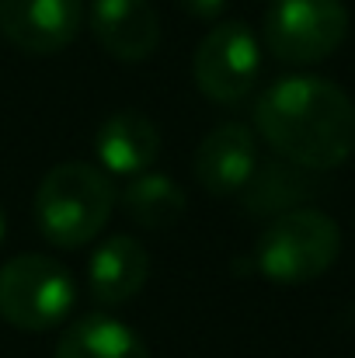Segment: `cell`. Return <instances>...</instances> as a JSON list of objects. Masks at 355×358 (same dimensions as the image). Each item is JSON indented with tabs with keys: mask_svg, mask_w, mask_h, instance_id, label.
<instances>
[{
	"mask_svg": "<svg viewBox=\"0 0 355 358\" xmlns=\"http://www.w3.org/2000/svg\"><path fill=\"white\" fill-rule=\"evenodd\" d=\"M254 129L282 160L331 171L355 150V101L328 77L289 73L258 98Z\"/></svg>",
	"mask_w": 355,
	"mask_h": 358,
	"instance_id": "obj_1",
	"label": "cell"
},
{
	"mask_svg": "<svg viewBox=\"0 0 355 358\" xmlns=\"http://www.w3.org/2000/svg\"><path fill=\"white\" fill-rule=\"evenodd\" d=\"M53 358H150V352L146 341L118 317L84 313L60 334Z\"/></svg>",
	"mask_w": 355,
	"mask_h": 358,
	"instance_id": "obj_13",
	"label": "cell"
},
{
	"mask_svg": "<svg viewBox=\"0 0 355 358\" xmlns=\"http://www.w3.org/2000/svg\"><path fill=\"white\" fill-rule=\"evenodd\" d=\"M84 24V0H0V35L32 56L67 49Z\"/></svg>",
	"mask_w": 355,
	"mask_h": 358,
	"instance_id": "obj_7",
	"label": "cell"
},
{
	"mask_svg": "<svg viewBox=\"0 0 355 358\" xmlns=\"http://www.w3.org/2000/svg\"><path fill=\"white\" fill-rule=\"evenodd\" d=\"M192 77L195 87L216 101L234 108L240 105L258 77H261V45L258 35L244 24V21H220L206 31V38L195 49L192 59Z\"/></svg>",
	"mask_w": 355,
	"mask_h": 358,
	"instance_id": "obj_6",
	"label": "cell"
},
{
	"mask_svg": "<svg viewBox=\"0 0 355 358\" xmlns=\"http://www.w3.org/2000/svg\"><path fill=\"white\" fill-rule=\"evenodd\" d=\"M185 192L167 174H132V181L122 188V209L125 216L143 230H167L185 216Z\"/></svg>",
	"mask_w": 355,
	"mask_h": 358,
	"instance_id": "obj_14",
	"label": "cell"
},
{
	"mask_svg": "<svg viewBox=\"0 0 355 358\" xmlns=\"http://www.w3.org/2000/svg\"><path fill=\"white\" fill-rule=\"evenodd\" d=\"M342 254V230L338 223L310 206L279 213L258 240L254 261L268 282L279 285H303L331 271Z\"/></svg>",
	"mask_w": 355,
	"mask_h": 358,
	"instance_id": "obj_3",
	"label": "cell"
},
{
	"mask_svg": "<svg viewBox=\"0 0 355 358\" xmlns=\"http://www.w3.org/2000/svg\"><path fill=\"white\" fill-rule=\"evenodd\" d=\"M112 206L116 188L109 174L81 160L56 164L35 188L39 234L63 250H77L98 237L112 216Z\"/></svg>",
	"mask_w": 355,
	"mask_h": 358,
	"instance_id": "obj_2",
	"label": "cell"
},
{
	"mask_svg": "<svg viewBox=\"0 0 355 358\" xmlns=\"http://www.w3.org/2000/svg\"><path fill=\"white\" fill-rule=\"evenodd\" d=\"M0 240H4V209H0Z\"/></svg>",
	"mask_w": 355,
	"mask_h": 358,
	"instance_id": "obj_16",
	"label": "cell"
},
{
	"mask_svg": "<svg viewBox=\"0 0 355 358\" xmlns=\"http://www.w3.org/2000/svg\"><path fill=\"white\" fill-rule=\"evenodd\" d=\"M88 24L98 45L122 63H143L160 45V17L150 0H91Z\"/></svg>",
	"mask_w": 355,
	"mask_h": 358,
	"instance_id": "obj_9",
	"label": "cell"
},
{
	"mask_svg": "<svg viewBox=\"0 0 355 358\" xmlns=\"http://www.w3.org/2000/svg\"><path fill=\"white\" fill-rule=\"evenodd\" d=\"M258 167V139L244 122H223L209 129L192 157V174L206 195H240Z\"/></svg>",
	"mask_w": 355,
	"mask_h": 358,
	"instance_id": "obj_8",
	"label": "cell"
},
{
	"mask_svg": "<svg viewBox=\"0 0 355 358\" xmlns=\"http://www.w3.org/2000/svg\"><path fill=\"white\" fill-rule=\"evenodd\" d=\"M240 192H244V209H251L254 216H279V213L300 209L307 199H314L317 178H314V171L279 157V160L254 167V174L247 178V185Z\"/></svg>",
	"mask_w": 355,
	"mask_h": 358,
	"instance_id": "obj_12",
	"label": "cell"
},
{
	"mask_svg": "<svg viewBox=\"0 0 355 358\" xmlns=\"http://www.w3.org/2000/svg\"><path fill=\"white\" fill-rule=\"evenodd\" d=\"M95 153H98L105 174L132 178V174H143L160 157V132L143 112L122 108L102 122Z\"/></svg>",
	"mask_w": 355,
	"mask_h": 358,
	"instance_id": "obj_10",
	"label": "cell"
},
{
	"mask_svg": "<svg viewBox=\"0 0 355 358\" xmlns=\"http://www.w3.org/2000/svg\"><path fill=\"white\" fill-rule=\"evenodd\" d=\"M146 278H150V254L143 250V243H136L125 234L109 237L91 254L88 289H91V299L102 306L129 303L146 285Z\"/></svg>",
	"mask_w": 355,
	"mask_h": 358,
	"instance_id": "obj_11",
	"label": "cell"
},
{
	"mask_svg": "<svg viewBox=\"0 0 355 358\" xmlns=\"http://www.w3.org/2000/svg\"><path fill=\"white\" fill-rule=\"evenodd\" d=\"M349 35L342 0H272L265 14V45L279 63L310 66L338 52Z\"/></svg>",
	"mask_w": 355,
	"mask_h": 358,
	"instance_id": "obj_5",
	"label": "cell"
},
{
	"mask_svg": "<svg viewBox=\"0 0 355 358\" xmlns=\"http://www.w3.org/2000/svg\"><path fill=\"white\" fill-rule=\"evenodd\" d=\"M77 299L74 275L49 254H18L0 268V317L18 331L60 327Z\"/></svg>",
	"mask_w": 355,
	"mask_h": 358,
	"instance_id": "obj_4",
	"label": "cell"
},
{
	"mask_svg": "<svg viewBox=\"0 0 355 358\" xmlns=\"http://www.w3.org/2000/svg\"><path fill=\"white\" fill-rule=\"evenodd\" d=\"M178 7L199 21H216L227 10V0H178Z\"/></svg>",
	"mask_w": 355,
	"mask_h": 358,
	"instance_id": "obj_15",
	"label": "cell"
}]
</instances>
